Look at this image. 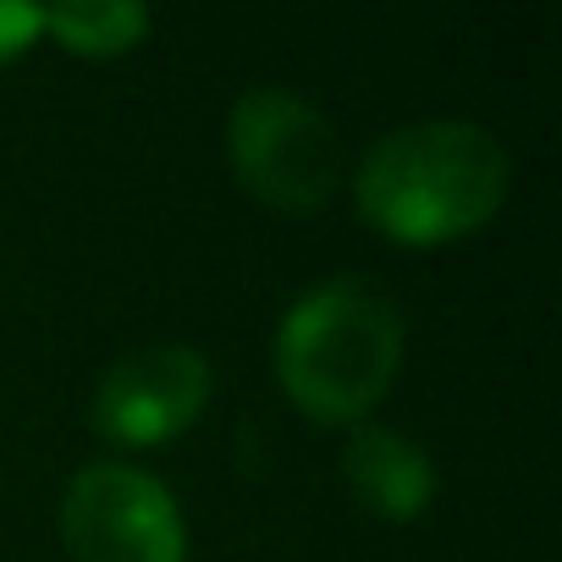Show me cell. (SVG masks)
<instances>
[{
    "label": "cell",
    "mask_w": 562,
    "mask_h": 562,
    "mask_svg": "<svg viewBox=\"0 0 562 562\" xmlns=\"http://www.w3.org/2000/svg\"><path fill=\"white\" fill-rule=\"evenodd\" d=\"M507 149L474 122H414L386 133L359 177L353 199L364 221L397 243H452L480 232L507 199Z\"/></svg>",
    "instance_id": "6da1fadb"
},
{
    "label": "cell",
    "mask_w": 562,
    "mask_h": 562,
    "mask_svg": "<svg viewBox=\"0 0 562 562\" xmlns=\"http://www.w3.org/2000/svg\"><path fill=\"white\" fill-rule=\"evenodd\" d=\"M403 315L359 276L321 281L304 293L276 331V375L288 397L321 425L364 419L397 381Z\"/></svg>",
    "instance_id": "7a4b0ae2"
},
{
    "label": "cell",
    "mask_w": 562,
    "mask_h": 562,
    "mask_svg": "<svg viewBox=\"0 0 562 562\" xmlns=\"http://www.w3.org/2000/svg\"><path fill=\"white\" fill-rule=\"evenodd\" d=\"M226 149L237 182L281 215H315L342 182L337 127L288 89L243 94L226 122Z\"/></svg>",
    "instance_id": "3957f363"
},
{
    "label": "cell",
    "mask_w": 562,
    "mask_h": 562,
    "mask_svg": "<svg viewBox=\"0 0 562 562\" xmlns=\"http://www.w3.org/2000/svg\"><path fill=\"white\" fill-rule=\"evenodd\" d=\"M61 540L72 562H182L188 529L177 496L127 463H89L61 496Z\"/></svg>",
    "instance_id": "277c9868"
},
{
    "label": "cell",
    "mask_w": 562,
    "mask_h": 562,
    "mask_svg": "<svg viewBox=\"0 0 562 562\" xmlns=\"http://www.w3.org/2000/svg\"><path fill=\"white\" fill-rule=\"evenodd\" d=\"M210 403V364L188 342H155L116 359L94 392V430L127 447L182 436Z\"/></svg>",
    "instance_id": "5b68a950"
},
{
    "label": "cell",
    "mask_w": 562,
    "mask_h": 562,
    "mask_svg": "<svg viewBox=\"0 0 562 562\" xmlns=\"http://www.w3.org/2000/svg\"><path fill=\"white\" fill-rule=\"evenodd\" d=\"M342 485L353 491L359 507L375 518H414L436 496V469L430 458L392 425H359L342 441Z\"/></svg>",
    "instance_id": "8992f818"
},
{
    "label": "cell",
    "mask_w": 562,
    "mask_h": 562,
    "mask_svg": "<svg viewBox=\"0 0 562 562\" xmlns=\"http://www.w3.org/2000/svg\"><path fill=\"white\" fill-rule=\"evenodd\" d=\"M45 34H56L72 56H122L149 34V12L138 0H78L45 12Z\"/></svg>",
    "instance_id": "52a82bcc"
},
{
    "label": "cell",
    "mask_w": 562,
    "mask_h": 562,
    "mask_svg": "<svg viewBox=\"0 0 562 562\" xmlns=\"http://www.w3.org/2000/svg\"><path fill=\"white\" fill-rule=\"evenodd\" d=\"M40 34H45V12H40V7H18V0H0V61L23 56Z\"/></svg>",
    "instance_id": "ba28073f"
}]
</instances>
